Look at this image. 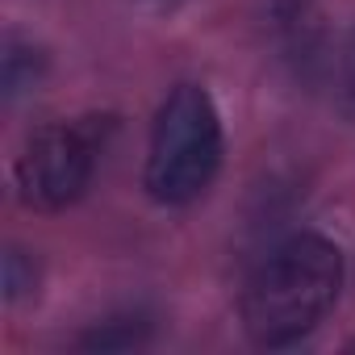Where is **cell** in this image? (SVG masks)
Returning <instances> with one entry per match:
<instances>
[{
	"label": "cell",
	"mask_w": 355,
	"mask_h": 355,
	"mask_svg": "<svg viewBox=\"0 0 355 355\" xmlns=\"http://www.w3.org/2000/svg\"><path fill=\"white\" fill-rule=\"evenodd\" d=\"M138 5H150V9H171V5H180V0H138Z\"/></svg>",
	"instance_id": "8"
},
{
	"label": "cell",
	"mask_w": 355,
	"mask_h": 355,
	"mask_svg": "<svg viewBox=\"0 0 355 355\" xmlns=\"http://www.w3.org/2000/svg\"><path fill=\"white\" fill-rule=\"evenodd\" d=\"M226 159V125L222 113L201 84H175L150 121L142 189L163 209H189L201 201Z\"/></svg>",
	"instance_id": "2"
},
{
	"label": "cell",
	"mask_w": 355,
	"mask_h": 355,
	"mask_svg": "<svg viewBox=\"0 0 355 355\" xmlns=\"http://www.w3.org/2000/svg\"><path fill=\"white\" fill-rule=\"evenodd\" d=\"M351 351H355V343H351Z\"/></svg>",
	"instance_id": "9"
},
{
	"label": "cell",
	"mask_w": 355,
	"mask_h": 355,
	"mask_svg": "<svg viewBox=\"0 0 355 355\" xmlns=\"http://www.w3.org/2000/svg\"><path fill=\"white\" fill-rule=\"evenodd\" d=\"M338 96H343V109L355 117V30L343 46V71H338Z\"/></svg>",
	"instance_id": "7"
},
{
	"label": "cell",
	"mask_w": 355,
	"mask_h": 355,
	"mask_svg": "<svg viewBox=\"0 0 355 355\" xmlns=\"http://www.w3.org/2000/svg\"><path fill=\"white\" fill-rule=\"evenodd\" d=\"M46 51L21 34V30H5V38H0V101L5 105H17L21 96H34L38 84L46 80Z\"/></svg>",
	"instance_id": "4"
},
{
	"label": "cell",
	"mask_w": 355,
	"mask_h": 355,
	"mask_svg": "<svg viewBox=\"0 0 355 355\" xmlns=\"http://www.w3.org/2000/svg\"><path fill=\"white\" fill-rule=\"evenodd\" d=\"M34 293H38V259L26 247L9 243L5 255H0V301L13 309V305L30 301Z\"/></svg>",
	"instance_id": "6"
},
{
	"label": "cell",
	"mask_w": 355,
	"mask_h": 355,
	"mask_svg": "<svg viewBox=\"0 0 355 355\" xmlns=\"http://www.w3.org/2000/svg\"><path fill=\"white\" fill-rule=\"evenodd\" d=\"M347 284V255L318 230H297L268 247L239 293L243 334L263 351L305 343L338 305Z\"/></svg>",
	"instance_id": "1"
},
{
	"label": "cell",
	"mask_w": 355,
	"mask_h": 355,
	"mask_svg": "<svg viewBox=\"0 0 355 355\" xmlns=\"http://www.w3.org/2000/svg\"><path fill=\"white\" fill-rule=\"evenodd\" d=\"M146 338H150L146 313H117V318L96 322V326L80 338V347H84V351H130V347H142Z\"/></svg>",
	"instance_id": "5"
},
{
	"label": "cell",
	"mask_w": 355,
	"mask_h": 355,
	"mask_svg": "<svg viewBox=\"0 0 355 355\" xmlns=\"http://www.w3.org/2000/svg\"><path fill=\"white\" fill-rule=\"evenodd\" d=\"M117 134L113 113H80L30 130L13 155V193L26 209L63 214L80 205Z\"/></svg>",
	"instance_id": "3"
}]
</instances>
